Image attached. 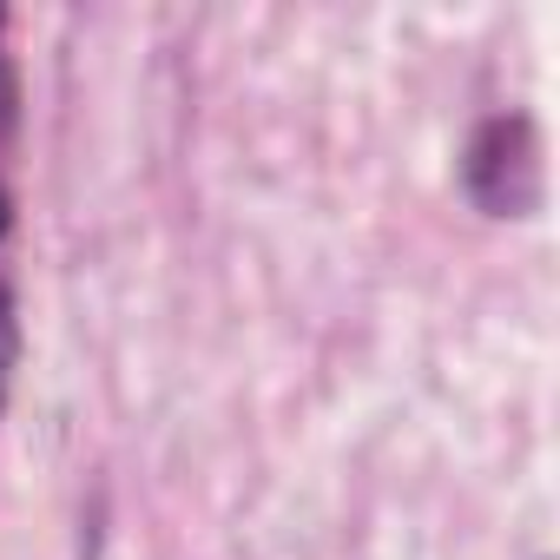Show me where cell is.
<instances>
[{
    "label": "cell",
    "mask_w": 560,
    "mask_h": 560,
    "mask_svg": "<svg viewBox=\"0 0 560 560\" xmlns=\"http://www.w3.org/2000/svg\"><path fill=\"white\" fill-rule=\"evenodd\" d=\"M475 198L488 211H527L534 191H540V165H534V132L521 119H494L481 139H475Z\"/></svg>",
    "instance_id": "cell-1"
},
{
    "label": "cell",
    "mask_w": 560,
    "mask_h": 560,
    "mask_svg": "<svg viewBox=\"0 0 560 560\" xmlns=\"http://www.w3.org/2000/svg\"><path fill=\"white\" fill-rule=\"evenodd\" d=\"M0 231H8V191H0Z\"/></svg>",
    "instance_id": "cell-2"
}]
</instances>
